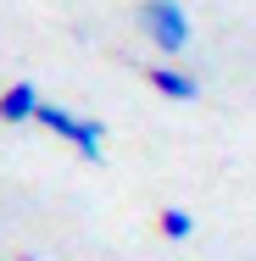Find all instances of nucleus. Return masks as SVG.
I'll list each match as a JSON object with an SVG mask.
<instances>
[{"instance_id":"f257e3e1","label":"nucleus","mask_w":256,"mask_h":261,"mask_svg":"<svg viewBox=\"0 0 256 261\" xmlns=\"http://www.w3.org/2000/svg\"><path fill=\"white\" fill-rule=\"evenodd\" d=\"M139 34L151 39L161 56H184L195 45V22H190V11L178 6V0H139Z\"/></svg>"},{"instance_id":"f03ea898","label":"nucleus","mask_w":256,"mask_h":261,"mask_svg":"<svg viewBox=\"0 0 256 261\" xmlns=\"http://www.w3.org/2000/svg\"><path fill=\"white\" fill-rule=\"evenodd\" d=\"M34 122H39L45 134H56V139H67L89 167L106 156V122H101V117H78V111H67V106H51V100H45Z\"/></svg>"},{"instance_id":"7ed1b4c3","label":"nucleus","mask_w":256,"mask_h":261,"mask_svg":"<svg viewBox=\"0 0 256 261\" xmlns=\"http://www.w3.org/2000/svg\"><path fill=\"white\" fill-rule=\"evenodd\" d=\"M145 84H151L161 100H173V106H195L201 100V78L184 72V67H167V61H156L151 72H145Z\"/></svg>"},{"instance_id":"20e7f679","label":"nucleus","mask_w":256,"mask_h":261,"mask_svg":"<svg viewBox=\"0 0 256 261\" xmlns=\"http://www.w3.org/2000/svg\"><path fill=\"white\" fill-rule=\"evenodd\" d=\"M39 84H28V78H22V84H6V89H0V122H6V128H28V122H34V117H39Z\"/></svg>"},{"instance_id":"39448f33","label":"nucleus","mask_w":256,"mask_h":261,"mask_svg":"<svg viewBox=\"0 0 256 261\" xmlns=\"http://www.w3.org/2000/svg\"><path fill=\"white\" fill-rule=\"evenodd\" d=\"M156 228H161V239L184 245V239H195V211H184V206H167L161 217H156Z\"/></svg>"},{"instance_id":"423d86ee","label":"nucleus","mask_w":256,"mask_h":261,"mask_svg":"<svg viewBox=\"0 0 256 261\" xmlns=\"http://www.w3.org/2000/svg\"><path fill=\"white\" fill-rule=\"evenodd\" d=\"M17 261H34V256H17Z\"/></svg>"}]
</instances>
